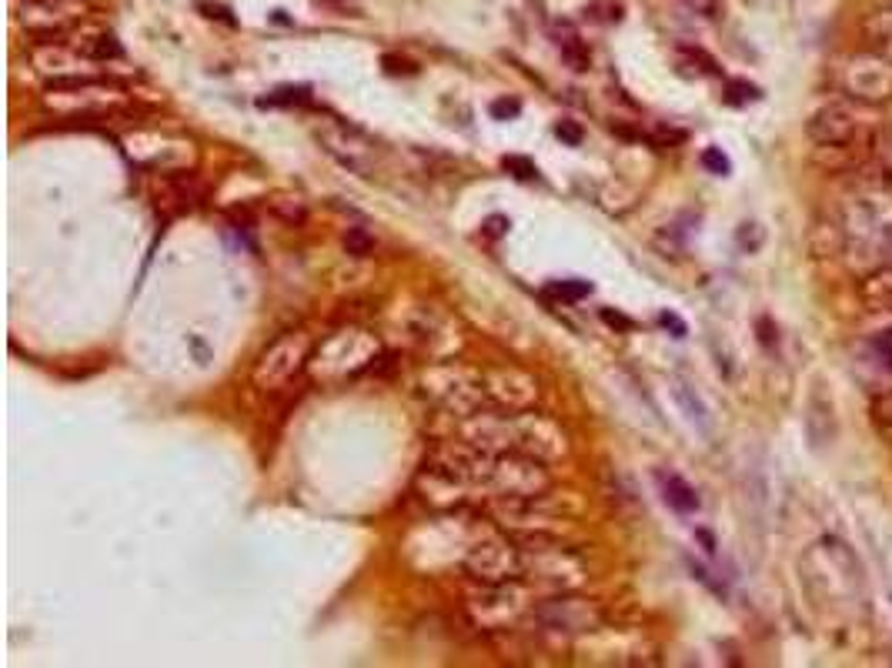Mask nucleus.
<instances>
[{
	"label": "nucleus",
	"instance_id": "f257e3e1",
	"mask_svg": "<svg viewBox=\"0 0 892 668\" xmlns=\"http://www.w3.org/2000/svg\"><path fill=\"white\" fill-rule=\"evenodd\" d=\"M806 134L812 144H846V147H876L879 151V134H882V117L879 107L849 101V97H836V101L822 104L819 111L809 114Z\"/></svg>",
	"mask_w": 892,
	"mask_h": 668
},
{
	"label": "nucleus",
	"instance_id": "f03ea898",
	"mask_svg": "<svg viewBox=\"0 0 892 668\" xmlns=\"http://www.w3.org/2000/svg\"><path fill=\"white\" fill-rule=\"evenodd\" d=\"M832 84L849 101L882 107L892 101V61L876 47H859L832 61Z\"/></svg>",
	"mask_w": 892,
	"mask_h": 668
},
{
	"label": "nucleus",
	"instance_id": "7ed1b4c3",
	"mask_svg": "<svg viewBox=\"0 0 892 668\" xmlns=\"http://www.w3.org/2000/svg\"><path fill=\"white\" fill-rule=\"evenodd\" d=\"M378 355H381V341L371 331L341 328L335 334H328L315 348L308 368L318 381H345L375 365Z\"/></svg>",
	"mask_w": 892,
	"mask_h": 668
},
{
	"label": "nucleus",
	"instance_id": "20e7f679",
	"mask_svg": "<svg viewBox=\"0 0 892 668\" xmlns=\"http://www.w3.org/2000/svg\"><path fill=\"white\" fill-rule=\"evenodd\" d=\"M421 391H425V395L435 401L452 421H465L492 405V401H488V391H485V378L462 365L428 368L425 375H421Z\"/></svg>",
	"mask_w": 892,
	"mask_h": 668
},
{
	"label": "nucleus",
	"instance_id": "39448f33",
	"mask_svg": "<svg viewBox=\"0 0 892 668\" xmlns=\"http://www.w3.org/2000/svg\"><path fill=\"white\" fill-rule=\"evenodd\" d=\"M525 582L545 592H572L585 582V565L555 535H525Z\"/></svg>",
	"mask_w": 892,
	"mask_h": 668
},
{
	"label": "nucleus",
	"instance_id": "423d86ee",
	"mask_svg": "<svg viewBox=\"0 0 892 668\" xmlns=\"http://www.w3.org/2000/svg\"><path fill=\"white\" fill-rule=\"evenodd\" d=\"M47 107L61 114H81V117H104L121 111L127 104L124 91L114 81L104 77H61V81H47Z\"/></svg>",
	"mask_w": 892,
	"mask_h": 668
},
{
	"label": "nucleus",
	"instance_id": "0eeeda50",
	"mask_svg": "<svg viewBox=\"0 0 892 668\" xmlns=\"http://www.w3.org/2000/svg\"><path fill=\"white\" fill-rule=\"evenodd\" d=\"M311 355H315V341H311L308 331H284L254 361L251 368L254 388L281 391L311 365Z\"/></svg>",
	"mask_w": 892,
	"mask_h": 668
},
{
	"label": "nucleus",
	"instance_id": "6e6552de",
	"mask_svg": "<svg viewBox=\"0 0 892 668\" xmlns=\"http://www.w3.org/2000/svg\"><path fill=\"white\" fill-rule=\"evenodd\" d=\"M552 488L545 461L525 451H498L482 485L485 498H538Z\"/></svg>",
	"mask_w": 892,
	"mask_h": 668
},
{
	"label": "nucleus",
	"instance_id": "1a4fd4ad",
	"mask_svg": "<svg viewBox=\"0 0 892 668\" xmlns=\"http://www.w3.org/2000/svg\"><path fill=\"white\" fill-rule=\"evenodd\" d=\"M528 618L535 622L538 632L545 635H562V638H578L592 635L602 628V608L592 598L572 595V592H552L542 602L532 605Z\"/></svg>",
	"mask_w": 892,
	"mask_h": 668
},
{
	"label": "nucleus",
	"instance_id": "9d476101",
	"mask_svg": "<svg viewBox=\"0 0 892 668\" xmlns=\"http://www.w3.org/2000/svg\"><path fill=\"white\" fill-rule=\"evenodd\" d=\"M465 572L478 585L525 582V548H518L515 538H505V535L482 538V542L468 548Z\"/></svg>",
	"mask_w": 892,
	"mask_h": 668
},
{
	"label": "nucleus",
	"instance_id": "9b49d317",
	"mask_svg": "<svg viewBox=\"0 0 892 668\" xmlns=\"http://www.w3.org/2000/svg\"><path fill=\"white\" fill-rule=\"evenodd\" d=\"M568 435L565 428L552 421L542 411H512V451H525L538 461H558L568 455Z\"/></svg>",
	"mask_w": 892,
	"mask_h": 668
},
{
	"label": "nucleus",
	"instance_id": "f8f14e48",
	"mask_svg": "<svg viewBox=\"0 0 892 668\" xmlns=\"http://www.w3.org/2000/svg\"><path fill=\"white\" fill-rule=\"evenodd\" d=\"M84 11H87L84 0H14L17 24H21L34 41H57V37H67L71 27L84 17Z\"/></svg>",
	"mask_w": 892,
	"mask_h": 668
},
{
	"label": "nucleus",
	"instance_id": "ddd939ff",
	"mask_svg": "<svg viewBox=\"0 0 892 668\" xmlns=\"http://www.w3.org/2000/svg\"><path fill=\"white\" fill-rule=\"evenodd\" d=\"M532 608L525 602V592L518 582H505V585H482V592L468 595V615L475 618V625L482 628H502L515 625L518 618L528 615Z\"/></svg>",
	"mask_w": 892,
	"mask_h": 668
},
{
	"label": "nucleus",
	"instance_id": "4468645a",
	"mask_svg": "<svg viewBox=\"0 0 892 668\" xmlns=\"http://www.w3.org/2000/svg\"><path fill=\"white\" fill-rule=\"evenodd\" d=\"M545 495L538 498H488V512L508 535L525 538V535H555L558 518L542 505Z\"/></svg>",
	"mask_w": 892,
	"mask_h": 668
},
{
	"label": "nucleus",
	"instance_id": "2eb2a0df",
	"mask_svg": "<svg viewBox=\"0 0 892 668\" xmlns=\"http://www.w3.org/2000/svg\"><path fill=\"white\" fill-rule=\"evenodd\" d=\"M318 141L325 144V151L335 157L338 164H345L348 171L368 178L375 171V141L368 134H361L351 124H328L318 131Z\"/></svg>",
	"mask_w": 892,
	"mask_h": 668
},
{
	"label": "nucleus",
	"instance_id": "dca6fc26",
	"mask_svg": "<svg viewBox=\"0 0 892 668\" xmlns=\"http://www.w3.org/2000/svg\"><path fill=\"white\" fill-rule=\"evenodd\" d=\"M482 378L488 401L502 411H528L538 405V395H542L535 375H528L522 368H495Z\"/></svg>",
	"mask_w": 892,
	"mask_h": 668
},
{
	"label": "nucleus",
	"instance_id": "f3484780",
	"mask_svg": "<svg viewBox=\"0 0 892 668\" xmlns=\"http://www.w3.org/2000/svg\"><path fill=\"white\" fill-rule=\"evenodd\" d=\"M64 37L57 41H37L31 51L34 67L41 71L47 81H61V77H91L94 74V61L87 57L77 44H61Z\"/></svg>",
	"mask_w": 892,
	"mask_h": 668
},
{
	"label": "nucleus",
	"instance_id": "a211bd4d",
	"mask_svg": "<svg viewBox=\"0 0 892 668\" xmlns=\"http://www.w3.org/2000/svg\"><path fill=\"white\" fill-rule=\"evenodd\" d=\"M655 481H659V488H662V498L669 501V508H675V512L679 515H692V512H699V491H695L689 481H685L682 475H665V471H659V475H655Z\"/></svg>",
	"mask_w": 892,
	"mask_h": 668
},
{
	"label": "nucleus",
	"instance_id": "6ab92c4d",
	"mask_svg": "<svg viewBox=\"0 0 892 668\" xmlns=\"http://www.w3.org/2000/svg\"><path fill=\"white\" fill-rule=\"evenodd\" d=\"M859 298L872 311H892V264H882L859 284Z\"/></svg>",
	"mask_w": 892,
	"mask_h": 668
},
{
	"label": "nucleus",
	"instance_id": "aec40b11",
	"mask_svg": "<svg viewBox=\"0 0 892 668\" xmlns=\"http://www.w3.org/2000/svg\"><path fill=\"white\" fill-rule=\"evenodd\" d=\"M862 34H866V47H876L879 54H886L892 61V4L889 7H879L876 14L866 17V24H862Z\"/></svg>",
	"mask_w": 892,
	"mask_h": 668
},
{
	"label": "nucleus",
	"instance_id": "412c9836",
	"mask_svg": "<svg viewBox=\"0 0 892 668\" xmlns=\"http://www.w3.org/2000/svg\"><path fill=\"white\" fill-rule=\"evenodd\" d=\"M77 47H81V51L91 57L94 64L121 61V57H124L121 41H117L114 34H107V31H91V34L84 37V41H77Z\"/></svg>",
	"mask_w": 892,
	"mask_h": 668
},
{
	"label": "nucleus",
	"instance_id": "4be33fe9",
	"mask_svg": "<svg viewBox=\"0 0 892 668\" xmlns=\"http://www.w3.org/2000/svg\"><path fill=\"white\" fill-rule=\"evenodd\" d=\"M672 395H675V401H679V408L685 411V418H689L695 428H709V408L702 405V398L695 395L692 385H685V381H675Z\"/></svg>",
	"mask_w": 892,
	"mask_h": 668
},
{
	"label": "nucleus",
	"instance_id": "5701e85b",
	"mask_svg": "<svg viewBox=\"0 0 892 668\" xmlns=\"http://www.w3.org/2000/svg\"><path fill=\"white\" fill-rule=\"evenodd\" d=\"M558 54H562V61L572 67V71H588V67H592V54H588V47L578 41V37L558 41Z\"/></svg>",
	"mask_w": 892,
	"mask_h": 668
},
{
	"label": "nucleus",
	"instance_id": "b1692460",
	"mask_svg": "<svg viewBox=\"0 0 892 668\" xmlns=\"http://www.w3.org/2000/svg\"><path fill=\"white\" fill-rule=\"evenodd\" d=\"M585 21L592 24H619L622 21V4L619 0H592L585 4Z\"/></svg>",
	"mask_w": 892,
	"mask_h": 668
},
{
	"label": "nucleus",
	"instance_id": "393cba45",
	"mask_svg": "<svg viewBox=\"0 0 892 668\" xmlns=\"http://www.w3.org/2000/svg\"><path fill=\"white\" fill-rule=\"evenodd\" d=\"M271 211L278 214V218L288 221V224H301V221H305V214H308L305 201L291 198V194H274V198H271Z\"/></svg>",
	"mask_w": 892,
	"mask_h": 668
},
{
	"label": "nucleus",
	"instance_id": "a878e982",
	"mask_svg": "<svg viewBox=\"0 0 892 668\" xmlns=\"http://www.w3.org/2000/svg\"><path fill=\"white\" fill-rule=\"evenodd\" d=\"M345 251L351 254V258H368V254L375 251V238H371L365 228H348Z\"/></svg>",
	"mask_w": 892,
	"mask_h": 668
},
{
	"label": "nucleus",
	"instance_id": "bb28decb",
	"mask_svg": "<svg viewBox=\"0 0 892 668\" xmlns=\"http://www.w3.org/2000/svg\"><path fill=\"white\" fill-rule=\"evenodd\" d=\"M548 294H555V298H562V301H582L592 294V284L588 281H555V284H548Z\"/></svg>",
	"mask_w": 892,
	"mask_h": 668
},
{
	"label": "nucleus",
	"instance_id": "cd10ccee",
	"mask_svg": "<svg viewBox=\"0 0 892 668\" xmlns=\"http://www.w3.org/2000/svg\"><path fill=\"white\" fill-rule=\"evenodd\" d=\"M725 101H732V104L759 101V87H752L746 81H729V84H725Z\"/></svg>",
	"mask_w": 892,
	"mask_h": 668
},
{
	"label": "nucleus",
	"instance_id": "c85d7f7f",
	"mask_svg": "<svg viewBox=\"0 0 892 668\" xmlns=\"http://www.w3.org/2000/svg\"><path fill=\"white\" fill-rule=\"evenodd\" d=\"M505 171H512L515 178H522V181L538 178V167L528 161V157H505Z\"/></svg>",
	"mask_w": 892,
	"mask_h": 668
},
{
	"label": "nucleus",
	"instance_id": "c756f323",
	"mask_svg": "<svg viewBox=\"0 0 892 668\" xmlns=\"http://www.w3.org/2000/svg\"><path fill=\"white\" fill-rule=\"evenodd\" d=\"M702 164L709 167L712 174H729L732 171V164H729V157H725L719 147H709V151L702 154Z\"/></svg>",
	"mask_w": 892,
	"mask_h": 668
},
{
	"label": "nucleus",
	"instance_id": "7c9ffc66",
	"mask_svg": "<svg viewBox=\"0 0 892 668\" xmlns=\"http://www.w3.org/2000/svg\"><path fill=\"white\" fill-rule=\"evenodd\" d=\"M518 114H522V104L515 97H502V101L492 104V117H498V121H508V117H518Z\"/></svg>",
	"mask_w": 892,
	"mask_h": 668
},
{
	"label": "nucleus",
	"instance_id": "2f4dec72",
	"mask_svg": "<svg viewBox=\"0 0 892 668\" xmlns=\"http://www.w3.org/2000/svg\"><path fill=\"white\" fill-rule=\"evenodd\" d=\"M555 134L562 137L565 144H572V147L582 144V137H585V134H582V127H578L575 121H558V124H555Z\"/></svg>",
	"mask_w": 892,
	"mask_h": 668
},
{
	"label": "nucleus",
	"instance_id": "473e14b6",
	"mask_svg": "<svg viewBox=\"0 0 892 668\" xmlns=\"http://www.w3.org/2000/svg\"><path fill=\"white\" fill-rule=\"evenodd\" d=\"M872 351L879 355V361L892 365V331H879L876 338H872Z\"/></svg>",
	"mask_w": 892,
	"mask_h": 668
},
{
	"label": "nucleus",
	"instance_id": "72a5a7b5",
	"mask_svg": "<svg viewBox=\"0 0 892 668\" xmlns=\"http://www.w3.org/2000/svg\"><path fill=\"white\" fill-rule=\"evenodd\" d=\"M659 321L665 324V328H672V331H675V338H685V334H689V328H685V321H682V318H675V314H669V311H665Z\"/></svg>",
	"mask_w": 892,
	"mask_h": 668
},
{
	"label": "nucleus",
	"instance_id": "f704fd0d",
	"mask_svg": "<svg viewBox=\"0 0 892 668\" xmlns=\"http://www.w3.org/2000/svg\"><path fill=\"white\" fill-rule=\"evenodd\" d=\"M201 11H208V17H218L224 24H234V17L228 14V7H214V4H198Z\"/></svg>",
	"mask_w": 892,
	"mask_h": 668
},
{
	"label": "nucleus",
	"instance_id": "c9c22d12",
	"mask_svg": "<svg viewBox=\"0 0 892 668\" xmlns=\"http://www.w3.org/2000/svg\"><path fill=\"white\" fill-rule=\"evenodd\" d=\"M602 321H605V324H612V328H632V321H629V318H622V314H615V311H609V308L602 311Z\"/></svg>",
	"mask_w": 892,
	"mask_h": 668
},
{
	"label": "nucleus",
	"instance_id": "e433bc0d",
	"mask_svg": "<svg viewBox=\"0 0 892 668\" xmlns=\"http://www.w3.org/2000/svg\"><path fill=\"white\" fill-rule=\"evenodd\" d=\"M505 231V218H492L488 221V234H502Z\"/></svg>",
	"mask_w": 892,
	"mask_h": 668
}]
</instances>
